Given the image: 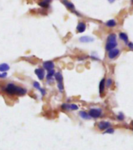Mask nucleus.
<instances>
[{
	"label": "nucleus",
	"mask_w": 133,
	"mask_h": 150,
	"mask_svg": "<svg viewBox=\"0 0 133 150\" xmlns=\"http://www.w3.org/2000/svg\"><path fill=\"white\" fill-rule=\"evenodd\" d=\"M5 92L10 95H24V94H26L27 90L21 88V87H17L14 84H9L7 88H5Z\"/></svg>",
	"instance_id": "f257e3e1"
},
{
	"label": "nucleus",
	"mask_w": 133,
	"mask_h": 150,
	"mask_svg": "<svg viewBox=\"0 0 133 150\" xmlns=\"http://www.w3.org/2000/svg\"><path fill=\"white\" fill-rule=\"evenodd\" d=\"M117 45V35L115 34H110L107 37L106 44V49L107 51H110L111 49H113Z\"/></svg>",
	"instance_id": "f03ea898"
},
{
	"label": "nucleus",
	"mask_w": 133,
	"mask_h": 150,
	"mask_svg": "<svg viewBox=\"0 0 133 150\" xmlns=\"http://www.w3.org/2000/svg\"><path fill=\"white\" fill-rule=\"evenodd\" d=\"M89 116L92 118H98L101 116L102 114V110L99 108H96V109H91L89 110L88 113Z\"/></svg>",
	"instance_id": "7ed1b4c3"
},
{
	"label": "nucleus",
	"mask_w": 133,
	"mask_h": 150,
	"mask_svg": "<svg viewBox=\"0 0 133 150\" xmlns=\"http://www.w3.org/2000/svg\"><path fill=\"white\" fill-rule=\"evenodd\" d=\"M120 54V50L117 49H113L110 51H108V58L110 60L115 59L117 56H118Z\"/></svg>",
	"instance_id": "20e7f679"
},
{
	"label": "nucleus",
	"mask_w": 133,
	"mask_h": 150,
	"mask_svg": "<svg viewBox=\"0 0 133 150\" xmlns=\"http://www.w3.org/2000/svg\"><path fill=\"white\" fill-rule=\"evenodd\" d=\"M110 123L109 122H106V121H101L98 123V127L99 130L101 131H104V130H106L107 128H109L110 127Z\"/></svg>",
	"instance_id": "39448f33"
},
{
	"label": "nucleus",
	"mask_w": 133,
	"mask_h": 150,
	"mask_svg": "<svg viewBox=\"0 0 133 150\" xmlns=\"http://www.w3.org/2000/svg\"><path fill=\"white\" fill-rule=\"evenodd\" d=\"M43 67L46 70H50L54 68V63L52 61H46L43 63Z\"/></svg>",
	"instance_id": "423d86ee"
},
{
	"label": "nucleus",
	"mask_w": 133,
	"mask_h": 150,
	"mask_svg": "<svg viewBox=\"0 0 133 150\" xmlns=\"http://www.w3.org/2000/svg\"><path fill=\"white\" fill-rule=\"evenodd\" d=\"M35 74L37 75V77H39V80H43L44 77H45V73H44V70L41 68H39V69H36L35 70Z\"/></svg>",
	"instance_id": "0eeeda50"
},
{
	"label": "nucleus",
	"mask_w": 133,
	"mask_h": 150,
	"mask_svg": "<svg viewBox=\"0 0 133 150\" xmlns=\"http://www.w3.org/2000/svg\"><path fill=\"white\" fill-rule=\"evenodd\" d=\"M62 3L65 5V6H66L68 10H71V11H74V4H73L72 3L67 1V0H62Z\"/></svg>",
	"instance_id": "6e6552de"
},
{
	"label": "nucleus",
	"mask_w": 133,
	"mask_h": 150,
	"mask_svg": "<svg viewBox=\"0 0 133 150\" xmlns=\"http://www.w3.org/2000/svg\"><path fill=\"white\" fill-rule=\"evenodd\" d=\"M79 41L83 43H88V42H92L94 41V38L89 36H83L79 38Z\"/></svg>",
	"instance_id": "1a4fd4ad"
},
{
	"label": "nucleus",
	"mask_w": 133,
	"mask_h": 150,
	"mask_svg": "<svg viewBox=\"0 0 133 150\" xmlns=\"http://www.w3.org/2000/svg\"><path fill=\"white\" fill-rule=\"evenodd\" d=\"M85 29H86V25L82 22H80L77 26V31L79 33H83L85 31Z\"/></svg>",
	"instance_id": "9d476101"
},
{
	"label": "nucleus",
	"mask_w": 133,
	"mask_h": 150,
	"mask_svg": "<svg viewBox=\"0 0 133 150\" xmlns=\"http://www.w3.org/2000/svg\"><path fill=\"white\" fill-rule=\"evenodd\" d=\"M105 85H106V80L104 78H103L99 83V94L103 95V93L104 92V89H105Z\"/></svg>",
	"instance_id": "9b49d317"
},
{
	"label": "nucleus",
	"mask_w": 133,
	"mask_h": 150,
	"mask_svg": "<svg viewBox=\"0 0 133 150\" xmlns=\"http://www.w3.org/2000/svg\"><path fill=\"white\" fill-rule=\"evenodd\" d=\"M119 38H120V39H121V41H123L124 42L128 43V35H127L126 33H124V32H121V33L119 34Z\"/></svg>",
	"instance_id": "f8f14e48"
},
{
	"label": "nucleus",
	"mask_w": 133,
	"mask_h": 150,
	"mask_svg": "<svg viewBox=\"0 0 133 150\" xmlns=\"http://www.w3.org/2000/svg\"><path fill=\"white\" fill-rule=\"evenodd\" d=\"M10 66L7 63H2L0 64V72H6L9 70Z\"/></svg>",
	"instance_id": "ddd939ff"
},
{
	"label": "nucleus",
	"mask_w": 133,
	"mask_h": 150,
	"mask_svg": "<svg viewBox=\"0 0 133 150\" xmlns=\"http://www.w3.org/2000/svg\"><path fill=\"white\" fill-rule=\"evenodd\" d=\"M79 116L82 118V119H85V120H89L91 118V116H89L88 113H87L85 111H81L79 113Z\"/></svg>",
	"instance_id": "4468645a"
},
{
	"label": "nucleus",
	"mask_w": 133,
	"mask_h": 150,
	"mask_svg": "<svg viewBox=\"0 0 133 150\" xmlns=\"http://www.w3.org/2000/svg\"><path fill=\"white\" fill-rule=\"evenodd\" d=\"M116 24H117V23L114 20H110L106 23V25L109 28H113L116 26Z\"/></svg>",
	"instance_id": "2eb2a0df"
},
{
	"label": "nucleus",
	"mask_w": 133,
	"mask_h": 150,
	"mask_svg": "<svg viewBox=\"0 0 133 150\" xmlns=\"http://www.w3.org/2000/svg\"><path fill=\"white\" fill-rule=\"evenodd\" d=\"M55 77H56V80L57 81L58 83L63 82V76H62V74H61L60 72H57V73L56 74Z\"/></svg>",
	"instance_id": "dca6fc26"
},
{
	"label": "nucleus",
	"mask_w": 133,
	"mask_h": 150,
	"mask_svg": "<svg viewBox=\"0 0 133 150\" xmlns=\"http://www.w3.org/2000/svg\"><path fill=\"white\" fill-rule=\"evenodd\" d=\"M54 73H55V71H54L53 69V70H48V74H47V75H46V78H47L49 81L50 79H52Z\"/></svg>",
	"instance_id": "f3484780"
},
{
	"label": "nucleus",
	"mask_w": 133,
	"mask_h": 150,
	"mask_svg": "<svg viewBox=\"0 0 133 150\" xmlns=\"http://www.w3.org/2000/svg\"><path fill=\"white\" fill-rule=\"evenodd\" d=\"M39 5L41 6V7H42V8H48L49 7V3H46V2H45V1H42V2H40L39 3Z\"/></svg>",
	"instance_id": "a211bd4d"
},
{
	"label": "nucleus",
	"mask_w": 133,
	"mask_h": 150,
	"mask_svg": "<svg viewBox=\"0 0 133 150\" xmlns=\"http://www.w3.org/2000/svg\"><path fill=\"white\" fill-rule=\"evenodd\" d=\"M78 109V106L75 104H71L70 105V109L71 110H77Z\"/></svg>",
	"instance_id": "6ab92c4d"
},
{
	"label": "nucleus",
	"mask_w": 133,
	"mask_h": 150,
	"mask_svg": "<svg viewBox=\"0 0 133 150\" xmlns=\"http://www.w3.org/2000/svg\"><path fill=\"white\" fill-rule=\"evenodd\" d=\"M114 132V130L113 129V128H107L106 130V131L104 132V134H113Z\"/></svg>",
	"instance_id": "aec40b11"
},
{
	"label": "nucleus",
	"mask_w": 133,
	"mask_h": 150,
	"mask_svg": "<svg viewBox=\"0 0 133 150\" xmlns=\"http://www.w3.org/2000/svg\"><path fill=\"white\" fill-rule=\"evenodd\" d=\"M57 87H58V88H59V90H60V92H63V91H64V84H63V82L58 83V84H57Z\"/></svg>",
	"instance_id": "412c9836"
},
{
	"label": "nucleus",
	"mask_w": 133,
	"mask_h": 150,
	"mask_svg": "<svg viewBox=\"0 0 133 150\" xmlns=\"http://www.w3.org/2000/svg\"><path fill=\"white\" fill-rule=\"evenodd\" d=\"M61 107H62V109H64V110H66V109H70V105L66 104V103L63 104Z\"/></svg>",
	"instance_id": "4be33fe9"
},
{
	"label": "nucleus",
	"mask_w": 133,
	"mask_h": 150,
	"mask_svg": "<svg viewBox=\"0 0 133 150\" xmlns=\"http://www.w3.org/2000/svg\"><path fill=\"white\" fill-rule=\"evenodd\" d=\"M33 85H34V87L35 88H37V89H39V90H40L41 89V86H40V84H39V82H34V84H33Z\"/></svg>",
	"instance_id": "5701e85b"
},
{
	"label": "nucleus",
	"mask_w": 133,
	"mask_h": 150,
	"mask_svg": "<svg viewBox=\"0 0 133 150\" xmlns=\"http://www.w3.org/2000/svg\"><path fill=\"white\" fill-rule=\"evenodd\" d=\"M124 118V116L123 113H119V114H118V116H117V119H118L119 120H123Z\"/></svg>",
	"instance_id": "b1692460"
},
{
	"label": "nucleus",
	"mask_w": 133,
	"mask_h": 150,
	"mask_svg": "<svg viewBox=\"0 0 133 150\" xmlns=\"http://www.w3.org/2000/svg\"><path fill=\"white\" fill-rule=\"evenodd\" d=\"M111 84H112V80H111V79H108L107 81H106V86H107V87H110V86L111 85Z\"/></svg>",
	"instance_id": "393cba45"
},
{
	"label": "nucleus",
	"mask_w": 133,
	"mask_h": 150,
	"mask_svg": "<svg viewBox=\"0 0 133 150\" xmlns=\"http://www.w3.org/2000/svg\"><path fill=\"white\" fill-rule=\"evenodd\" d=\"M7 76V73H3V74H0V77H6Z\"/></svg>",
	"instance_id": "a878e982"
},
{
	"label": "nucleus",
	"mask_w": 133,
	"mask_h": 150,
	"mask_svg": "<svg viewBox=\"0 0 133 150\" xmlns=\"http://www.w3.org/2000/svg\"><path fill=\"white\" fill-rule=\"evenodd\" d=\"M39 91L42 92V95H46V91H45V89H43V88H41V89H40Z\"/></svg>",
	"instance_id": "bb28decb"
},
{
	"label": "nucleus",
	"mask_w": 133,
	"mask_h": 150,
	"mask_svg": "<svg viewBox=\"0 0 133 150\" xmlns=\"http://www.w3.org/2000/svg\"><path fill=\"white\" fill-rule=\"evenodd\" d=\"M128 47H129L131 49H133V43L129 42V43H128Z\"/></svg>",
	"instance_id": "cd10ccee"
},
{
	"label": "nucleus",
	"mask_w": 133,
	"mask_h": 150,
	"mask_svg": "<svg viewBox=\"0 0 133 150\" xmlns=\"http://www.w3.org/2000/svg\"><path fill=\"white\" fill-rule=\"evenodd\" d=\"M113 1H114V0H109V2H110V3H113Z\"/></svg>",
	"instance_id": "c85d7f7f"
},
{
	"label": "nucleus",
	"mask_w": 133,
	"mask_h": 150,
	"mask_svg": "<svg viewBox=\"0 0 133 150\" xmlns=\"http://www.w3.org/2000/svg\"><path fill=\"white\" fill-rule=\"evenodd\" d=\"M132 3H133V0H132Z\"/></svg>",
	"instance_id": "c756f323"
}]
</instances>
